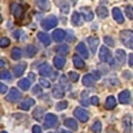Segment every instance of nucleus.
Wrapping results in <instances>:
<instances>
[{"mask_svg":"<svg viewBox=\"0 0 133 133\" xmlns=\"http://www.w3.org/2000/svg\"><path fill=\"white\" fill-rule=\"evenodd\" d=\"M120 40L127 48H133V32L132 30H122L120 32Z\"/></svg>","mask_w":133,"mask_h":133,"instance_id":"1","label":"nucleus"},{"mask_svg":"<svg viewBox=\"0 0 133 133\" xmlns=\"http://www.w3.org/2000/svg\"><path fill=\"white\" fill-rule=\"evenodd\" d=\"M73 114L74 116L79 120V121H81V122H88L89 121V113H88V111H85L84 109H82V108L80 107H77L76 109L73 110Z\"/></svg>","mask_w":133,"mask_h":133,"instance_id":"2","label":"nucleus"},{"mask_svg":"<svg viewBox=\"0 0 133 133\" xmlns=\"http://www.w3.org/2000/svg\"><path fill=\"white\" fill-rule=\"evenodd\" d=\"M58 24V18L56 16H49L47 17L42 22H41V27H42L44 30H50V29L55 28Z\"/></svg>","mask_w":133,"mask_h":133,"instance_id":"3","label":"nucleus"},{"mask_svg":"<svg viewBox=\"0 0 133 133\" xmlns=\"http://www.w3.org/2000/svg\"><path fill=\"white\" fill-rule=\"evenodd\" d=\"M99 58L102 62H112V53L110 51V49H108L107 47H101L99 52Z\"/></svg>","mask_w":133,"mask_h":133,"instance_id":"4","label":"nucleus"},{"mask_svg":"<svg viewBox=\"0 0 133 133\" xmlns=\"http://www.w3.org/2000/svg\"><path fill=\"white\" fill-rule=\"evenodd\" d=\"M43 124H44V128L50 129V128H55L57 124H58V118L56 114L53 113H48L47 115L44 116V120H43Z\"/></svg>","mask_w":133,"mask_h":133,"instance_id":"5","label":"nucleus"},{"mask_svg":"<svg viewBox=\"0 0 133 133\" xmlns=\"http://www.w3.org/2000/svg\"><path fill=\"white\" fill-rule=\"evenodd\" d=\"M20 99H21V93H20V91L16 88L10 89L9 93L6 95V100L8 102H17V101H19Z\"/></svg>","mask_w":133,"mask_h":133,"instance_id":"6","label":"nucleus"},{"mask_svg":"<svg viewBox=\"0 0 133 133\" xmlns=\"http://www.w3.org/2000/svg\"><path fill=\"white\" fill-rule=\"evenodd\" d=\"M10 10H11V14L14 15V17L16 19H20L22 18L23 16V8L19 5V3H11V7H10Z\"/></svg>","mask_w":133,"mask_h":133,"instance_id":"7","label":"nucleus"},{"mask_svg":"<svg viewBox=\"0 0 133 133\" xmlns=\"http://www.w3.org/2000/svg\"><path fill=\"white\" fill-rule=\"evenodd\" d=\"M122 125L124 133H131L132 132V116L125 115L122 120Z\"/></svg>","mask_w":133,"mask_h":133,"instance_id":"8","label":"nucleus"},{"mask_svg":"<svg viewBox=\"0 0 133 133\" xmlns=\"http://www.w3.org/2000/svg\"><path fill=\"white\" fill-rule=\"evenodd\" d=\"M55 2H56V5L60 8L62 14L66 15L70 11V5L66 0H55Z\"/></svg>","mask_w":133,"mask_h":133,"instance_id":"9","label":"nucleus"},{"mask_svg":"<svg viewBox=\"0 0 133 133\" xmlns=\"http://www.w3.org/2000/svg\"><path fill=\"white\" fill-rule=\"evenodd\" d=\"M130 100H131V92L129 90H123L122 92L119 94V101H120V103H122V104L130 103Z\"/></svg>","mask_w":133,"mask_h":133,"instance_id":"10","label":"nucleus"},{"mask_svg":"<svg viewBox=\"0 0 133 133\" xmlns=\"http://www.w3.org/2000/svg\"><path fill=\"white\" fill-rule=\"evenodd\" d=\"M65 38V31L62 30V29H56L52 33V39L56 41V42H61L63 41Z\"/></svg>","mask_w":133,"mask_h":133,"instance_id":"11","label":"nucleus"},{"mask_svg":"<svg viewBox=\"0 0 133 133\" xmlns=\"http://www.w3.org/2000/svg\"><path fill=\"white\" fill-rule=\"evenodd\" d=\"M26 68H27V63H26V62H22V63H19V64L15 65V68H14L15 77H17V78L21 77L23 74V72L26 71Z\"/></svg>","mask_w":133,"mask_h":133,"instance_id":"12","label":"nucleus"},{"mask_svg":"<svg viewBox=\"0 0 133 133\" xmlns=\"http://www.w3.org/2000/svg\"><path fill=\"white\" fill-rule=\"evenodd\" d=\"M112 16H113V18H114V20L118 23H123L124 22V17H123V14H122V11L119 9V8H113L112 9Z\"/></svg>","mask_w":133,"mask_h":133,"instance_id":"13","label":"nucleus"},{"mask_svg":"<svg viewBox=\"0 0 133 133\" xmlns=\"http://www.w3.org/2000/svg\"><path fill=\"white\" fill-rule=\"evenodd\" d=\"M88 43L90 45V49H91V52L94 53L97 52V49L99 47V43H100V40L97 38V37H89L88 38Z\"/></svg>","mask_w":133,"mask_h":133,"instance_id":"14","label":"nucleus"},{"mask_svg":"<svg viewBox=\"0 0 133 133\" xmlns=\"http://www.w3.org/2000/svg\"><path fill=\"white\" fill-rule=\"evenodd\" d=\"M37 37H38V39L40 40V42L42 43L44 47H48V45H50V43H51V38H50V36L47 35V33H44V32H38Z\"/></svg>","mask_w":133,"mask_h":133,"instance_id":"15","label":"nucleus"},{"mask_svg":"<svg viewBox=\"0 0 133 133\" xmlns=\"http://www.w3.org/2000/svg\"><path fill=\"white\" fill-rule=\"evenodd\" d=\"M39 73L43 77L50 76V74L52 73V69H51V66H50V64L47 63V62H44V63L41 64V66L39 68Z\"/></svg>","mask_w":133,"mask_h":133,"instance_id":"16","label":"nucleus"},{"mask_svg":"<svg viewBox=\"0 0 133 133\" xmlns=\"http://www.w3.org/2000/svg\"><path fill=\"white\" fill-rule=\"evenodd\" d=\"M32 105H35V100L31 99V98H28L26 100H23V101L19 104V109H21L23 111H28Z\"/></svg>","mask_w":133,"mask_h":133,"instance_id":"17","label":"nucleus"},{"mask_svg":"<svg viewBox=\"0 0 133 133\" xmlns=\"http://www.w3.org/2000/svg\"><path fill=\"white\" fill-rule=\"evenodd\" d=\"M81 12H82V16H83V18H84L85 21H91V20H93V11L91 10L89 7H82Z\"/></svg>","mask_w":133,"mask_h":133,"instance_id":"18","label":"nucleus"},{"mask_svg":"<svg viewBox=\"0 0 133 133\" xmlns=\"http://www.w3.org/2000/svg\"><path fill=\"white\" fill-rule=\"evenodd\" d=\"M76 49H77V51L80 53V56L83 57L84 59H88V58H89V51H88V49H87L85 44L83 43V42L78 43V45H77Z\"/></svg>","mask_w":133,"mask_h":133,"instance_id":"19","label":"nucleus"},{"mask_svg":"<svg viewBox=\"0 0 133 133\" xmlns=\"http://www.w3.org/2000/svg\"><path fill=\"white\" fill-rule=\"evenodd\" d=\"M52 95H53V98H56V99H62L64 97V90L62 89L59 84H57L53 87V89H52Z\"/></svg>","mask_w":133,"mask_h":133,"instance_id":"20","label":"nucleus"},{"mask_svg":"<svg viewBox=\"0 0 133 133\" xmlns=\"http://www.w3.org/2000/svg\"><path fill=\"white\" fill-rule=\"evenodd\" d=\"M36 3H37V6H38L39 9L43 10V11H49L51 9V5H50L49 0H37Z\"/></svg>","mask_w":133,"mask_h":133,"instance_id":"21","label":"nucleus"},{"mask_svg":"<svg viewBox=\"0 0 133 133\" xmlns=\"http://www.w3.org/2000/svg\"><path fill=\"white\" fill-rule=\"evenodd\" d=\"M104 107H105L107 110H112V109H114V108L116 107V100H115V98L112 97V95L108 97L107 100H105Z\"/></svg>","mask_w":133,"mask_h":133,"instance_id":"22","label":"nucleus"},{"mask_svg":"<svg viewBox=\"0 0 133 133\" xmlns=\"http://www.w3.org/2000/svg\"><path fill=\"white\" fill-rule=\"evenodd\" d=\"M44 114V109L42 107H38V108H36L35 111L32 112V116H33V119L37 120V121H40V120H42V116Z\"/></svg>","mask_w":133,"mask_h":133,"instance_id":"23","label":"nucleus"},{"mask_svg":"<svg viewBox=\"0 0 133 133\" xmlns=\"http://www.w3.org/2000/svg\"><path fill=\"white\" fill-rule=\"evenodd\" d=\"M115 58H116V61H118L120 64H123L124 62H125V58H127V55H125V52H124V50H122V49L116 50Z\"/></svg>","mask_w":133,"mask_h":133,"instance_id":"24","label":"nucleus"},{"mask_svg":"<svg viewBox=\"0 0 133 133\" xmlns=\"http://www.w3.org/2000/svg\"><path fill=\"white\" fill-rule=\"evenodd\" d=\"M53 64L57 69H62L65 64V59L63 57H55L53 58Z\"/></svg>","mask_w":133,"mask_h":133,"instance_id":"25","label":"nucleus"},{"mask_svg":"<svg viewBox=\"0 0 133 133\" xmlns=\"http://www.w3.org/2000/svg\"><path fill=\"white\" fill-rule=\"evenodd\" d=\"M63 124H64L66 128L71 129V130H77V129H78V123H77V121H76L74 119H71V118L65 119L64 122H63Z\"/></svg>","mask_w":133,"mask_h":133,"instance_id":"26","label":"nucleus"},{"mask_svg":"<svg viewBox=\"0 0 133 133\" xmlns=\"http://www.w3.org/2000/svg\"><path fill=\"white\" fill-rule=\"evenodd\" d=\"M97 14H98V17L101 19H104L109 16V10L107 9L104 6H100L97 8Z\"/></svg>","mask_w":133,"mask_h":133,"instance_id":"27","label":"nucleus"},{"mask_svg":"<svg viewBox=\"0 0 133 133\" xmlns=\"http://www.w3.org/2000/svg\"><path fill=\"white\" fill-rule=\"evenodd\" d=\"M72 60H73V64H74V66H76L77 69H82V68H84V61H83L82 58H80L79 56L74 55L73 58H72Z\"/></svg>","mask_w":133,"mask_h":133,"instance_id":"28","label":"nucleus"},{"mask_svg":"<svg viewBox=\"0 0 133 133\" xmlns=\"http://www.w3.org/2000/svg\"><path fill=\"white\" fill-rule=\"evenodd\" d=\"M72 23H73V26H77V27H80L81 24H82V20H81V15L79 14L78 11H74L73 12V15H72Z\"/></svg>","mask_w":133,"mask_h":133,"instance_id":"29","label":"nucleus"},{"mask_svg":"<svg viewBox=\"0 0 133 133\" xmlns=\"http://www.w3.org/2000/svg\"><path fill=\"white\" fill-rule=\"evenodd\" d=\"M59 85H60L64 91L71 89V84L69 83L68 79H66L65 76H61V77H60V84H59Z\"/></svg>","mask_w":133,"mask_h":133,"instance_id":"30","label":"nucleus"},{"mask_svg":"<svg viewBox=\"0 0 133 133\" xmlns=\"http://www.w3.org/2000/svg\"><path fill=\"white\" fill-rule=\"evenodd\" d=\"M18 87L22 91H26L30 88V81H29V79H21L19 82H18Z\"/></svg>","mask_w":133,"mask_h":133,"instance_id":"31","label":"nucleus"},{"mask_svg":"<svg viewBox=\"0 0 133 133\" xmlns=\"http://www.w3.org/2000/svg\"><path fill=\"white\" fill-rule=\"evenodd\" d=\"M22 56V51H21V49L18 48V47H16L12 49V51H11V58L14 60H19L20 58H21Z\"/></svg>","mask_w":133,"mask_h":133,"instance_id":"32","label":"nucleus"},{"mask_svg":"<svg viewBox=\"0 0 133 133\" xmlns=\"http://www.w3.org/2000/svg\"><path fill=\"white\" fill-rule=\"evenodd\" d=\"M93 81H94V79L89 73L85 74V76L83 77V79H82V83H83V85H85V87H91L93 84Z\"/></svg>","mask_w":133,"mask_h":133,"instance_id":"33","label":"nucleus"},{"mask_svg":"<svg viewBox=\"0 0 133 133\" xmlns=\"http://www.w3.org/2000/svg\"><path fill=\"white\" fill-rule=\"evenodd\" d=\"M26 51H27V56L28 57H33L37 52H38V49H37L36 45H33V44H28Z\"/></svg>","mask_w":133,"mask_h":133,"instance_id":"34","label":"nucleus"},{"mask_svg":"<svg viewBox=\"0 0 133 133\" xmlns=\"http://www.w3.org/2000/svg\"><path fill=\"white\" fill-rule=\"evenodd\" d=\"M56 51L58 53H60V55H68L69 53V47L66 44H60L59 47L56 48Z\"/></svg>","mask_w":133,"mask_h":133,"instance_id":"35","label":"nucleus"},{"mask_svg":"<svg viewBox=\"0 0 133 133\" xmlns=\"http://www.w3.org/2000/svg\"><path fill=\"white\" fill-rule=\"evenodd\" d=\"M91 130H92L93 133H100L102 131V123L100 121H95L92 124V127H91Z\"/></svg>","mask_w":133,"mask_h":133,"instance_id":"36","label":"nucleus"},{"mask_svg":"<svg viewBox=\"0 0 133 133\" xmlns=\"http://www.w3.org/2000/svg\"><path fill=\"white\" fill-rule=\"evenodd\" d=\"M10 79H11V73L8 70L0 72V80H10Z\"/></svg>","mask_w":133,"mask_h":133,"instance_id":"37","label":"nucleus"},{"mask_svg":"<svg viewBox=\"0 0 133 133\" xmlns=\"http://www.w3.org/2000/svg\"><path fill=\"white\" fill-rule=\"evenodd\" d=\"M68 108V102L66 101H61V102H58V104L56 105V109L58 111H62Z\"/></svg>","mask_w":133,"mask_h":133,"instance_id":"38","label":"nucleus"},{"mask_svg":"<svg viewBox=\"0 0 133 133\" xmlns=\"http://www.w3.org/2000/svg\"><path fill=\"white\" fill-rule=\"evenodd\" d=\"M69 79L71 80L72 82H77L78 80H79V74L77 73V72H74V71H70L69 72Z\"/></svg>","mask_w":133,"mask_h":133,"instance_id":"39","label":"nucleus"},{"mask_svg":"<svg viewBox=\"0 0 133 133\" xmlns=\"http://www.w3.org/2000/svg\"><path fill=\"white\" fill-rule=\"evenodd\" d=\"M125 14H127L128 18L130 20L133 19V8H132V6H127L125 7Z\"/></svg>","mask_w":133,"mask_h":133,"instance_id":"40","label":"nucleus"},{"mask_svg":"<svg viewBox=\"0 0 133 133\" xmlns=\"http://www.w3.org/2000/svg\"><path fill=\"white\" fill-rule=\"evenodd\" d=\"M32 93L35 95H39L42 93V89H41V85L40 84H36L35 87L32 88Z\"/></svg>","mask_w":133,"mask_h":133,"instance_id":"41","label":"nucleus"},{"mask_svg":"<svg viewBox=\"0 0 133 133\" xmlns=\"http://www.w3.org/2000/svg\"><path fill=\"white\" fill-rule=\"evenodd\" d=\"M104 42H105L108 45H110V47H114V44H115L113 38H112V37H110V36H105V37H104Z\"/></svg>","mask_w":133,"mask_h":133,"instance_id":"42","label":"nucleus"},{"mask_svg":"<svg viewBox=\"0 0 133 133\" xmlns=\"http://www.w3.org/2000/svg\"><path fill=\"white\" fill-rule=\"evenodd\" d=\"M9 44H10L9 38H0V47L1 48H6Z\"/></svg>","mask_w":133,"mask_h":133,"instance_id":"43","label":"nucleus"},{"mask_svg":"<svg viewBox=\"0 0 133 133\" xmlns=\"http://www.w3.org/2000/svg\"><path fill=\"white\" fill-rule=\"evenodd\" d=\"M90 104H92V105H99L100 104V100H99V98L98 97H92L90 99Z\"/></svg>","mask_w":133,"mask_h":133,"instance_id":"44","label":"nucleus"},{"mask_svg":"<svg viewBox=\"0 0 133 133\" xmlns=\"http://www.w3.org/2000/svg\"><path fill=\"white\" fill-rule=\"evenodd\" d=\"M40 85L43 87V88H50V82L48 80H45V79H40Z\"/></svg>","mask_w":133,"mask_h":133,"instance_id":"45","label":"nucleus"},{"mask_svg":"<svg viewBox=\"0 0 133 133\" xmlns=\"http://www.w3.org/2000/svg\"><path fill=\"white\" fill-rule=\"evenodd\" d=\"M7 91H8V87H7V84L0 82V94H5Z\"/></svg>","mask_w":133,"mask_h":133,"instance_id":"46","label":"nucleus"},{"mask_svg":"<svg viewBox=\"0 0 133 133\" xmlns=\"http://www.w3.org/2000/svg\"><path fill=\"white\" fill-rule=\"evenodd\" d=\"M92 78L94 79V80H100L101 79V74H100V72L99 71H97V70H94V71H92Z\"/></svg>","mask_w":133,"mask_h":133,"instance_id":"47","label":"nucleus"},{"mask_svg":"<svg viewBox=\"0 0 133 133\" xmlns=\"http://www.w3.org/2000/svg\"><path fill=\"white\" fill-rule=\"evenodd\" d=\"M32 133H41V128L39 125H33L32 127Z\"/></svg>","mask_w":133,"mask_h":133,"instance_id":"48","label":"nucleus"},{"mask_svg":"<svg viewBox=\"0 0 133 133\" xmlns=\"http://www.w3.org/2000/svg\"><path fill=\"white\" fill-rule=\"evenodd\" d=\"M129 65L133 66V53H130V55H129Z\"/></svg>","mask_w":133,"mask_h":133,"instance_id":"49","label":"nucleus"},{"mask_svg":"<svg viewBox=\"0 0 133 133\" xmlns=\"http://www.w3.org/2000/svg\"><path fill=\"white\" fill-rule=\"evenodd\" d=\"M123 76L125 79H131L132 78V73L131 72H128V71H124L123 72Z\"/></svg>","mask_w":133,"mask_h":133,"instance_id":"50","label":"nucleus"},{"mask_svg":"<svg viewBox=\"0 0 133 133\" xmlns=\"http://www.w3.org/2000/svg\"><path fill=\"white\" fill-rule=\"evenodd\" d=\"M58 133H71V132L66 131V130H64V129H59V130H58Z\"/></svg>","mask_w":133,"mask_h":133,"instance_id":"51","label":"nucleus"},{"mask_svg":"<svg viewBox=\"0 0 133 133\" xmlns=\"http://www.w3.org/2000/svg\"><path fill=\"white\" fill-rule=\"evenodd\" d=\"M29 79H30L31 81H33V80H35V74L30 72V73H29Z\"/></svg>","mask_w":133,"mask_h":133,"instance_id":"52","label":"nucleus"},{"mask_svg":"<svg viewBox=\"0 0 133 133\" xmlns=\"http://www.w3.org/2000/svg\"><path fill=\"white\" fill-rule=\"evenodd\" d=\"M81 104H83V105H84V107H88V105H89V103H88V102H87V101H85V100H81Z\"/></svg>","mask_w":133,"mask_h":133,"instance_id":"53","label":"nucleus"},{"mask_svg":"<svg viewBox=\"0 0 133 133\" xmlns=\"http://www.w3.org/2000/svg\"><path fill=\"white\" fill-rule=\"evenodd\" d=\"M2 66H5V61H3V60H0V69H1Z\"/></svg>","mask_w":133,"mask_h":133,"instance_id":"54","label":"nucleus"},{"mask_svg":"<svg viewBox=\"0 0 133 133\" xmlns=\"http://www.w3.org/2000/svg\"><path fill=\"white\" fill-rule=\"evenodd\" d=\"M2 22V17H1V15H0V23Z\"/></svg>","mask_w":133,"mask_h":133,"instance_id":"55","label":"nucleus"},{"mask_svg":"<svg viewBox=\"0 0 133 133\" xmlns=\"http://www.w3.org/2000/svg\"><path fill=\"white\" fill-rule=\"evenodd\" d=\"M72 2H73V3H76V2H77V0H72Z\"/></svg>","mask_w":133,"mask_h":133,"instance_id":"56","label":"nucleus"},{"mask_svg":"<svg viewBox=\"0 0 133 133\" xmlns=\"http://www.w3.org/2000/svg\"><path fill=\"white\" fill-rule=\"evenodd\" d=\"M1 133H7V132L6 131H1Z\"/></svg>","mask_w":133,"mask_h":133,"instance_id":"57","label":"nucleus"},{"mask_svg":"<svg viewBox=\"0 0 133 133\" xmlns=\"http://www.w3.org/2000/svg\"><path fill=\"white\" fill-rule=\"evenodd\" d=\"M50 133H52V132H50Z\"/></svg>","mask_w":133,"mask_h":133,"instance_id":"58","label":"nucleus"}]
</instances>
